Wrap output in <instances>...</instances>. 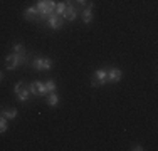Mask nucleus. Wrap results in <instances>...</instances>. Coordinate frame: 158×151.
I'll list each match as a JSON object with an SVG mask.
<instances>
[{
	"mask_svg": "<svg viewBox=\"0 0 158 151\" xmlns=\"http://www.w3.org/2000/svg\"><path fill=\"white\" fill-rule=\"evenodd\" d=\"M35 9L39 10L40 20H47V18L54 14V10H56V2H54V0H37Z\"/></svg>",
	"mask_w": 158,
	"mask_h": 151,
	"instance_id": "obj_1",
	"label": "nucleus"
},
{
	"mask_svg": "<svg viewBox=\"0 0 158 151\" xmlns=\"http://www.w3.org/2000/svg\"><path fill=\"white\" fill-rule=\"evenodd\" d=\"M25 62H27V54H15V52H12L5 59V67L9 71H15L20 64H25Z\"/></svg>",
	"mask_w": 158,
	"mask_h": 151,
	"instance_id": "obj_2",
	"label": "nucleus"
},
{
	"mask_svg": "<svg viewBox=\"0 0 158 151\" xmlns=\"http://www.w3.org/2000/svg\"><path fill=\"white\" fill-rule=\"evenodd\" d=\"M14 92L17 94V99L20 101V103H27L29 99H31V89H29V86L25 84V82H17L15 88H14Z\"/></svg>",
	"mask_w": 158,
	"mask_h": 151,
	"instance_id": "obj_3",
	"label": "nucleus"
},
{
	"mask_svg": "<svg viewBox=\"0 0 158 151\" xmlns=\"http://www.w3.org/2000/svg\"><path fill=\"white\" fill-rule=\"evenodd\" d=\"M104 82H108V71L106 69H98L91 77V86L93 88H99Z\"/></svg>",
	"mask_w": 158,
	"mask_h": 151,
	"instance_id": "obj_4",
	"label": "nucleus"
},
{
	"mask_svg": "<svg viewBox=\"0 0 158 151\" xmlns=\"http://www.w3.org/2000/svg\"><path fill=\"white\" fill-rule=\"evenodd\" d=\"M29 89H31V94L35 97H40V96H47V89H46V84L40 81H34L31 82V86H29Z\"/></svg>",
	"mask_w": 158,
	"mask_h": 151,
	"instance_id": "obj_5",
	"label": "nucleus"
},
{
	"mask_svg": "<svg viewBox=\"0 0 158 151\" xmlns=\"http://www.w3.org/2000/svg\"><path fill=\"white\" fill-rule=\"evenodd\" d=\"M79 14H81V7H77V5H76V2H74L73 5H67L66 14H64V20L73 22V20H76V18H77V15H79Z\"/></svg>",
	"mask_w": 158,
	"mask_h": 151,
	"instance_id": "obj_6",
	"label": "nucleus"
},
{
	"mask_svg": "<svg viewBox=\"0 0 158 151\" xmlns=\"http://www.w3.org/2000/svg\"><path fill=\"white\" fill-rule=\"evenodd\" d=\"M47 22H49V27H51L52 30H61V29H62V25H64V17L52 14L51 17L47 18Z\"/></svg>",
	"mask_w": 158,
	"mask_h": 151,
	"instance_id": "obj_7",
	"label": "nucleus"
},
{
	"mask_svg": "<svg viewBox=\"0 0 158 151\" xmlns=\"http://www.w3.org/2000/svg\"><path fill=\"white\" fill-rule=\"evenodd\" d=\"M24 18H25V20H31V22H39V20H40L39 10H37L35 7H29V9H25Z\"/></svg>",
	"mask_w": 158,
	"mask_h": 151,
	"instance_id": "obj_8",
	"label": "nucleus"
},
{
	"mask_svg": "<svg viewBox=\"0 0 158 151\" xmlns=\"http://www.w3.org/2000/svg\"><path fill=\"white\" fill-rule=\"evenodd\" d=\"M93 9H94V3L93 2H88V5H86V9L82 10V20H84V24H91L93 22Z\"/></svg>",
	"mask_w": 158,
	"mask_h": 151,
	"instance_id": "obj_9",
	"label": "nucleus"
},
{
	"mask_svg": "<svg viewBox=\"0 0 158 151\" xmlns=\"http://www.w3.org/2000/svg\"><path fill=\"white\" fill-rule=\"evenodd\" d=\"M121 77H123V72L119 69H116V67H111L108 71V81L110 82H118V81H121Z\"/></svg>",
	"mask_w": 158,
	"mask_h": 151,
	"instance_id": "obj_10",
	"label": "nucleus"
},
{
	"mask_svg": "<svg viewBox=\"0 0 158 151\" xmlns=\"http://www.w3.org/2000/svg\"><path fill=\"white\" fill-rule=\"evenodd\" d=\"M0 114L3 116V118H7V121H12L17 118V109H7V108H2L0 109Z\"/></svg>",
	"mask_w": 158,
	"mask_h": 151,
	"instance_id": "obj_11",
	"label": "nucleus"
},
{
	"mask_svg": "<svg viewBox=\"0 0 158 151\" xmlns=\"http://www.w3.org/2000/svg\"><path fill=\"white\" fill-rule=\"evenodd\" d=\"M47 104L52 106V108H56V106L59 104V96L56 92H49L47 94Z\"/></svg>",
	"mask_w": 158,
	"mask_h": 151,
	"instance_id": "obj_12",
	"label": "nucleus"
},
{
	"mask_svg": "<svg viewBox=\"0 0 158 151\" xmlns=\"http://www.w3.org/2000/svg\"><path fill=\"white\" fill-rule=\"evenodd\" d=\"M66 9H67L66 2L56 3V10H54V14H56V15H61V17H64V14H66Z\"/></svg>",
	"mask_w": 158,
	"mask_h": 151,
	"instance_id": "obj_13",
	"label": "nucleus"
},
{
	"mask_svg": "<svg viewBox=\"0 0 158 151\" xmlns=\"http://www.w3.org/2000/svg\"><path fill=\"white\" fill-rule=\"evenodd\" d=\"M32 67H34L35 71H44V59H42V57H34Z\"/></svg>",
	"mask_w": 158,
	"mask_h": 151,
	"instance_id": "obj_14",
	"label": "nucleus"
},
{
	"mask_svg": "<svg viewBox=\"0 0 158 151\" xmlns=\"http://www.w3.org/2000/svg\"><path fill=\"white\" fill-rule=\"evenodd\" d=\"M44 84H46L47 94H49V92H56V89H57V84H56V81H54V79H49V81L44 82Z\"/></svg>",
	"mask_w": 158,
	"mask_h": 151,
	"instance_id": "obj_15",
	"label": "nucleus"
},
{
	"mask_svg": "<svg viewBox=\"0 0 158 151\" xmlns=\"http://www.w3.org/2000/svg\"><path fill=\"white\" fill-rule=\"evenodd\" d=\"M12 52H15V54H27V49H25L22 44H14Z\"/></svg>",
	"mask_w": 158,
	"mask_h": 151,
	"instance_id": "obj_16",
	"label": "nucleus"
},
{
	"mask_svg": "<svg viewBox=\"0 0 158 151\" xmlns=\"http://www.w3.org/2000/svg\"><path fill=\"white\" fill-rule=\"evenodd\" d=\"M7 129H9V124H7V118H3V116L0 114V134H3Z\"/></svg>",
	"mask_w": 158,
	"mask_h": 151,
	"instance_id": "obj_17",
	"label": "nucleus"
},
{
	"mask_svg": "<svg viewBox=\"0 0 158 151\" xmlns=\"http://www.w3.org/2000/svg\"><path fill=\"white\" fill-rule=\"evenodd\" d=\"M51 67H52V59L46 57V59H44V71H49Z\"/></svg>",
	"mask_w": 158,
	"mask_h": 151,
	"instance_id": "obj_18",
	"label": "nucleus"
},
{
	"mask_svg": "<svg viewBox=\"0 0 158 151\" xmlns=\"http://www.w3.org/2000/svg\"><path fill=\"white\" fill-rule=\"evenodd\" d=\"M76 3L79 7H86V5H88V0H76Z\"/></svg>",
	"mask_w": 158,
	"mask_h": 151,
	"instance_id": "obj_19",
	"label": "nucleus"
},
{
	"mask_svg": "<svg viewBox=\"0 0 158 151\" xmlns=\"http://www.w3.org/2000/svg\"><path fill=\"white\" fill-rule=\"evenodd\" d=\"M131 149H133V151H141L143 148H141L140 145H133V146H131Z\"/></svg>",
	"mask_w": 158,
	"mask_h": 151,
	"instance_id": "obj_20",
	"label": "nucleus"
},
{
	"mask_svg": "<svg viewBox=\"0 0 158 151\" xmlns=\"http://www.w3.org/2000/svg\"><path fill=\"white\" fill-rule=\"evenodd\" d=\"M2 79H3V74H2V72H0V81H2Z\"/></svg>",
	"mask_w": 158,
	"mask_h": 151,
	"instance_id": "obj_21",
	"label": "nucleus"
}]
</instances>
